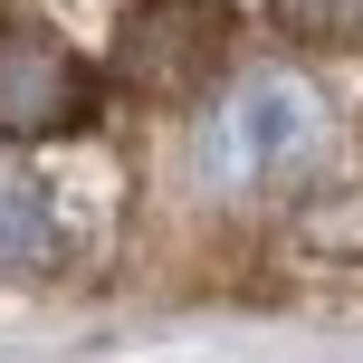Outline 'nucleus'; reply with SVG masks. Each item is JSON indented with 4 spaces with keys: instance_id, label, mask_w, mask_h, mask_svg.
<instances>
[{
    "instance_id": "2",
    "label": "nucleus",
    "mask_w": 363,
    "mask_h": 363,
    "mask_svg": "<svg viewBox=\"0 0 363 363\" xmlns=\"http://www.w3.org/2000/svg\"><path fill=\"white\" fill-rule=\"evenodd\" d=\"M86 125V67L38 29H0V134Z\"/></svg>"
},
{
    "instance_id": "3",
    "label": "nucleus",
    "mask_w": 363,
    "mask_h": 363,
    "mask_svg": "<svg viewBox=\"0 0 363 363\" xmlns=\"http://www.w3.org/2000/svg\"><path fill=\"white\" fill-rule=\"evenodd\" d=\"M172 10H182V0H144V10H134V38H125V67L144 77V86H163V96H182L220 57V19L201 10L191 29H172Z\"/></svg>"
},
{
    "instance_id": "4",
    "label": "nucleus",
    "mask_w": 363,
    "mask_h": 363,
    "mask_svg": "<svg viewBox=\"0 0 363 363\" xmlns=\"http://www.w3.org/2000/svg\"><path fill=\"white\" fill-rule=\"evenodd\" d=\"M48 258H57V211H48V191H38L29 172L0 163V277H29V268H48Z\"/></svg>"
},
{
    "instance_id": "1",
    "label": "nucleus",
    "mask_w": 363,
    "mask_h": 363,
    "mask_svg": "<svg viewBox=\"0 0 363 363\" xmlns=\"http://www.w3.org/2000/svg\"><path fill=\"white\" fill-rule=\"evenodd\" d=\"M191 163L211 191H296L325 163V106L296 77H239L211 115H201Z\"/></svg>"
},
{
    "instance_id": "5",
    "label": "nucleus",
    "mask_w": 363,
    "mask_h": 363,
    "mask_svg": "<svg viewBox=\"0 0 363 363\" xmlns=\"http://www.w3.org/2000/svg\"><path fill=\"white\" fill-rule=\"evenodd\" d=\"M277 19L296 38H315V48H354L363 38V0H277Z\"/></svg>"
}]
</instances>
